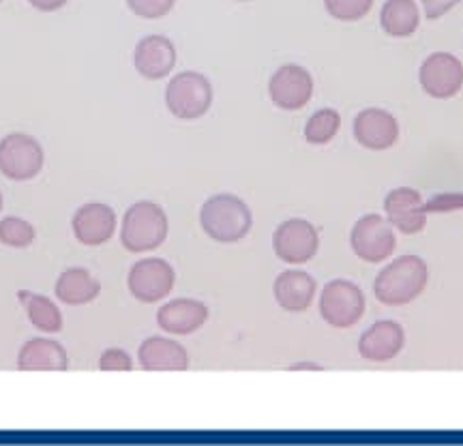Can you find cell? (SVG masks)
Returning a JSON list of instances; mask_svg holds the SVG:
<instances>
[{"instance_id":"obj_1","label":"cell","mask_w":463,"mask_h":446,"mask_svg":"<svg viewBox=\"0 0 463 446\" xmlns=\"http://www.w3.org/2000/svg\"><path fill=\"white\" fill-rule=\"evenodd\" d=\"M430 281L427 262L419 256H402L375 277L373 292L382 305L402 307L425 292Z\"/></svg>"},{"instance_id":"obj_10","label":"cell","mask_w":463,"mask_h":446,"mask_svg":"<svg viewBox=\"0 0 463 446\" xmlns=\"http://www.w3.org/2000/svg\"><path fill=\"white\" fill-rule=\"evenodd\" d=\"M320 236L314 223L305 219H288L273 234V249L277 258L288 264H305L317 253Z\"/></svg>"},{"instance_id":"obj_11","label":"cell","mask_w":463,"mask_h":446,"mask_svg":"<svg viewBox=\"0 0 463 446\" xmlns=\"http://www.w3.org/2000/svg\"><path fill=\"white\" fill-rule=\"evenodd\" d=\"M270 101L286 112L303 109L314 97V78L300 65H283L270 75Z\"/></svg>"},{"instance_id":"obj_15","label":"cell","mask_w":463,"mask_h":446,"mask_svg":"<svg viewBox=\"0 0 463 446\" xmlns=\"http://www.w3.org/2000/svg\"><path fill=\"white\" fill-rule=\"evenodd\" d=\"M354 138L369 150H386L399 140V123L391 112L367 108L354 119Z\"/></svg>"},{"instance_id":"obj_33","label":"cell","mask_w":463,"mask_h":446,"mask_svg":"<svg viewBox=\"0 0 463 446\" xmlns=\"http://www.w3.org/2000/svg\"><path fill=\"white\" fill-rule=\"evenodd\" d=\"M0 211H3V195H0Z\"/></svg>"},{"instance_id":"obj_27","label":"cell","mask_w":463,"mask_h":446,"mask_svg":"<svg viewBox=\"0 0 463 446\" xmlns=\"http://www.w3.org/2000/svg\"><path fill=\"white\" fill-rule=\"evenodd\" d=\"M176 5V0H127V7L133 15L144 17V20H159L165 17Z\"/></svg>"},{"instance_id":"obj_21","label":"cell","mask_w":463,"mask_h":446,"mask_svg":"<svg viewBox=\"0 0 463 446\" xmlns=\"http://www.w3.org/2000/svg\"><path fill=\"white\" fill-rule=\"evenodd\" d=\"M56 297L62 300L65 305L78 307L92 303L101 292V283L92 277L86 269H80V266H73V269H67L65 273L58 277L56 281Z\"/></svg>"},{"instance_id":"obj_22","label":"cell","mask_w":463,"mask_h":446,"mask_svg":"<svg viewBox=\"0 0 463 446\" xmlns=\"http://www.w3.org/2000/svg\"><path fill=\"white\" fill-rule=\"evenodd\" d=\"M380 24L391 37H412L420 24L419 7L414 0H386L380 14Z\"/></svg>"},{"instance_id":"obj_30","label":"cell","mask_w":463,"mask_h":446,"mask_svg":"<svg viewBox=\"0 0 463 446\" xmlns=\"http://www.w3.org/2000/svg\"><path fill=\"white\" fill-rule=\"evenodd\" d=\"M461 0H420L425 15L430 20H439L442 15H447L450 9H455Z\"/></svg>"},{"instance_id":"obj_31","label":"cell","mask_w":463,"mask_h":446,"mask_svg":"<svg viewBox=\"0 0 463 446\" xmlns=\"http://www.w3.org/2000/svg\"><path fill=\"white\" fill-rule=\"evenodd\" d=\"M37 11H43V14H52V11L62 9L69 0H28Z\"/></svg>"},{"instance_id":"obj_19","label":"cell","mask_w":463,"mask_h":446,"mask_svg":"<svg viewBox=\"0 0 463 446\" xmlns=\"http://www.w3.org/2000/svg\"><path fill=\"white\" fill-rule=\"evenodd\" d=\"M316 280L303 270H286L277 277L273 286L275 300L289 314H300V311L309 309L316 299Z\"/></svg>"},{"instance_id":"obj_28","label":"cell","mask_w":463,"mask_h":446,"mask_svg":"<svg viewBox=\"0 0 463 446\" xmlns=\"http://www.w3.org/2000/svg\"><path fill=\"white\" fill-rule=\"evenodd\" d=\"M131 356L125 350H120V347H108L99 356L101 372H131Z\"/></svg>"},{"instance_id":"obj_6","label":"cell","mask_w":463,"mask_h":446,"mask_svg":"<svg viewBox=\"0 0 463 446\" xmlns=\"http://www.w3.org/2000/svg\"><path fill=\"white\" fill-rule=\"evenodd\" d=\"M350 245L356 258L369 264H380L395 253V230H392L389 219L372 213V215H364L354 223L350 234Z\"/></svg>"},{"instance_id":"obj_26","label":"cell","mask_w":463,"mask_h":446,"mask_svg":"<svg viewBox=\"0 0 463 446\" xmlns=\"http://www.w3.org/2000/svg\"><path fill=\"white\" fill-rule=\"evenodd\" d=\"M328 15L339 22H358L373 7V0H324Z\"/></svg>"},{"instance_id":"obj_24","label":"cell","mask_w":463,"mask_h":446,"mask_svg":"<svg viewBox=\"0 0 463 446\" xmlns=\"http://www.w3.org/2000/svg\"><path fill=\"white\" fill-rule=\"evenodd\" d=\"M341 129V116L337 109L333 108H322L316 114H311V119L305 125V140L316 147L328 144L337 136Z\"/></svg>"},{"instance_id":"obj_23","label":"cell","mask_w":463,"mask_h":446,"mask_svg":"<svg viewBox=\"0 0 463 446\" xmlns=\"http://www.w3.org/2000/svg\"><path fill=\"white\" fill-rule=\"evenodd\" d=\"M17 300L26 309L28 320H31L34 328H39L43 333H58L62 328L61 309L50 299L42 297V294L28 292V289H20L17 292Z\"/></svg>"},{"instance_id":"obj_25","label":"cell","mask_w":463,"mask_h":446,"mask_svg":"<svg viewBox=\"0 0 463 446\" xmlns=\"http://www.w3.org/2000/svg\"><path fill=\"white\" fill-rule=\"evenodd\" d=\"M34 241V228L26 219L20 217H5L0 222V242L7 247L24 249L31 247Z\"/></svg>"},{"instance_id":"obj_4","label":"cell","mask_w":463,"mask_h":446,"mask_svg":"<svg viewBox=\"0 0 463 446\" xmlns=\"http://www.w3.org/2000/svg\"><path fill=\"white\" fill-rule=\"evenodd\" d=\"M165 106L181 120H198L213 106V86L198 71L176 73L167 82Z\"/></svg>"},{"instance_id":"obj_5","label":"cell","mask_w":463,"mask_h":446,"mask_svg":"<svg viewBox=\"0 0 463 446\" xmlns=\"http://www.w3.org/2000/svg\"><path fill=\"white\" fill-rule=\"evenodd\" d=\"M43 147L26 133H9L0 140V172L11 181H31L43 170Z\"/></svg>"},{"instance_id":"obj_2","label":"cell","mask_w":463,"mask_h":446,"mask_svg":"<svg viewBox=\"0 0 463 446\" xmlns=\"http://www.w3.org/2000/svg\"><path fill=\"white\" fill-rule=\"evenodd\" d=\"M200 223L208 239L230 245V242L245 239L251 230L253 217L241 198L232 194H219L204 202L200 211Z\"/></svg>"},{"instance_id":"obj_34","label":"cell","mask_w":463,"mask_h":446,"mask_svg":"<svg viewBox=\"0 0 463 446\" xmlns=\"http://www.w3.org/2000/svg\"><path fill=\"white\" fill-rule=\"evenodd\" d=\"M241 3H249V0H241Z\"/></svg>"},{"instance_id":"obj_17","label":"cell","mask_w":463,"mask_h":446,"mask_svg":"<svg viewBox=\"0 0 463 446\" xmlns=\"http://www.w3.org/2000/svg\"><path fill=\"white\" fill-rule=\"evenodd\" d=\"M208 320V307L194 299H174L157 311V324L165 333L191 335Z\"/></svg>"},{"instance_id":"obj_20","label":"cell","mask_w":463,"mask_h":446,"mask_svg":"<svg viewBox=\"0 0 463 446\" xmlns=\"http://www.w3.org/2000/svg\"><path fill=\"white\" fill-rule=\"evenodd\" d=\"M69 358L65 347L52 339H31L17 355L20 372H67Z\"/></svg>"},{"instance_id":"obj_13","label":"cell","mask_w":463,"mask_h":446,"mask_svg":"<svg viewBox=\"0 0 463 446\" xmlns=\"http://www.w3.org/2000/svg\"><path fill=\"white\" fill-rule=\"evenodd\" d=\"M384 213L392 228L403 234H419L427 225V206L420 194L412 187L392 189L384 200Z\"/></svg>"},{"instance_id":"obj_12","label":"cell","mask_w":463,"mask_h":446,"mask_svg":"<svg viewBox=\"0 0 463 446\" xmlns=\"http://www.w3.org/2000/svg\"><path fill=\"white\" fill-rule=\"evenodd\" d=\"M176 65V48L164 34H148L133 50V67L146 80H164Z\"/></svg>"},{"instance_id":"obj_14","label":"cell","mask_w":463,"mask_h":446,"mask_svg":"<svg viewBox=\"0 0 463 446\" xmlns=\"http://www.w3.org/2000/svg\"><path fill=\"white\" fill-rule=\"evenodd\" d=\"M73 234L86 247H99L112 239L116 232V213L112 206L90 202L78 208L71 222Z\"/></svg>"},{"instance_id":"obj_29","label":"cell","mask_w":463,"mask_h":446,"mask_svg":"<svg viewBox=\"0 0 463 446\" xmlns=\"http://www.w3.org/2000/svg\"><path fill=\"white\" fill-rule=\"evenodd\" d=\"M427 213L463 211V194H439L427 202Z\"/></svg>"},{"instance_id":"obj_35","label":"cell","mask_w":463,"mask_h":446,"mask_svg":"<svg viewBox=\"0 0 463 446\" xmlns=\"http://www.w3.org/2000/svg\"><path fill=\"white\" fill-rule=\"evenodd\" d=\"M0 3H3V0H0Z\"/></svg>"},{"instance_id":"obj_16","label":"cell","mask_w":463,"mask_h":446,"mask_svg":"<svg viewBox=\"0 0 463 446\" xmlns=\"http://www.w3.org/2000/svg\"><path fill=\"white\" fill-rule=\"evenodd\" d=\"M403 328L392 320H380L363 333L358 352L369 363H389L403 350Z\"/></svg>"},{"instance_id":"obj_9","label":"cell","mask_w":463,"mask_h":446,"mask_svg":"<svg viewBox=\"0 0 463 446\" xmlns=\"http://www.w3.org/2000/svg\"><path fill=\"white\" fill-rule=\"evenodd\" d=\"M174 281H176L174 269L161 258L140 260L131 266L129 277H127L129 292L140 303H157L165 299L172 292Z\"/></svg>"},{"instance_id":"obj_3","label":"cell","mask_w":463,"mask_h":446,"mask_svg":"<svg viewBox=\"0 0 463 446\" xmlns=\"http://www.w3.org/2000/svg\"><path fill=\"white\" fill-rule=\"evenodd\" d=\"M170 232L165 211L155 202L142 200L136 202L125 213L123 225H120V242L127 251L146 253L164 245Z\"/></svg>"},{"instance_id":"obj_7","label":"cell","mask_w":463,"mask_h":446,"mask_svg":"<svg viewBox=\"0 0 463 446\" xmlns=\"http://www.w3.org/2000/svg\"><path fill=\"white\" fill-rule=\"evenodd\" d=\"M322 320L333 328H350L364 316V294L356 283L335 280L326 283L320 297Z\"/></svg>"},{"instance_id":"obj_32","label":"cell","mask_w":463,"mask_h":446,"mask_svg":"<svg viewBox=\"0 0 463 446\" xmlns=\"http://www.w3.org/2000/svg\"><path fill=\"white\" fill-rule=\"evenodd\" d=\"M292 372H298V369H316V372H320V367L317 365H311V363H300V365H294V367H289Z\"/></svg>"},{"instance_id":"obj_8","label":"cell","mask_w":463,"mask_h":446,"mask_svg":"<svg viewBox=\"0 0 463 446\" xmlns=\"http://www.w3.org/2000/svg\"><path fill=\"white\" fill-rule=\"evenodd\" d=\"M419 80L433 100H450L463 89V62L449 52H436L422 61Z\"/></svg>"},{"instance_id":"obj_18","label":"cell","mask_w":463,"mask_h":446,"mask_svg":"<svg viewBox=\"0 0 463 446\" xmlns=\"http://www.w3.org/2000/svg\"><path fill=\"white\" fill-rule=\"evenodd\" d=\"M144 372H184L189 367L187 350L165 337H148L137 350Z\"/></svg>"}]
</instances>
